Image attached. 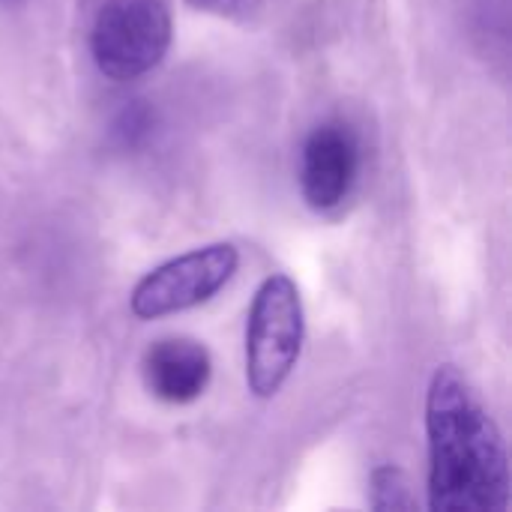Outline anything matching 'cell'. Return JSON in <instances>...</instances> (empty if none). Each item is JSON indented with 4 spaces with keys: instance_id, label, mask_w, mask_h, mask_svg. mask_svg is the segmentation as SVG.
<instances>
[{
    "instance_id": "1",
    "label": "cell",
    "mask_w": 512,
    "mask_h": 512,
    "mask_svg": "<svg viewBox=\"0 0 512 512\" xmlns=\"http://www.w3.org/2000/svg\"><path fill=\"white\" fill-rule=\"evenodd\" d=\"M432 512H507L512 468L504 432L474 384L453 363H441L423 402Z\"/></svg>"
},
{
    "instance_id": "2",
    "label": "cell",
    "mask_w": 512,
    "mask_h": 512,
    "mask_svg": "<svg viewBox=\"0 0 512 512\" xmlns=\"http://www.w3.org/2000/svg\"><path fill=\"white\" fill-rule=\"evenodd\" d=\"M306 342V309L288 273H270L252 297L243 336L246 387L255 399H273L294 375Z\"/></svg>"
},
{
    "instance_id": "3",
    "label": "cell",
    "mask_w": 512,
    "mask_h": 512,
    "mask_svg": "<svg viewBox=\"0 0 512 512\" xmlns=\"http://www.w3.org/2000/svg\"><path fill=\"white\" fill-rule=\"evenodd\" d=\"M174 18L165 0H108L90 27V57L111 81L153 72L171 51Z\"/></svg>"
},
{
    "instance_id": "4",
    "label": "cell",
    "mask_w": 512,
    "mask_h": 512,
    "mask_svg": "<svg viewBox=\"0 0 512 512\" xmlns=\"http://www.w3.org/2000/svg\"><path fill=\"white\" fill-rule=\"evenodd\" d=\"M240 270V249L228 240L204 243L147 270L129 291L138 321H159L210 303Z\"/></svg>"
},
{
    "instance_id": "5",
    "label": "cell",
    "mask_w": 512,
    "mask_h": 512,
    "mask_svg": "<svg viewBox=\"0 0 512 512\" xmlns=\"http://www.w3.org/2000/svg\"><path fill=\"white\" fill-rule=\"evenodd\" d=\"M360 174V141L345 120L318 123L300 147V195L309 210L330 213L345 204Z\"/></svg>"
},
{
    "instance_id": "6",
    "label": "cell",
    "mask_w": 512,
    "mask_h": 512,
    "mask_svg": "<svg viewBox=\"0 0 512 512\" xmlns=\"http://www.w3.org/2000/svg\"><path fill=\"white\" fill-rule=\"evenodd\" d=\"M141 378L153 399L165 405H189L207 393L213 381V357L198 339L168 336L144 351Z\"/></svg>"
},
{
    "instance_id": "7",
    "label": "cell",
    "mask_w": 512,
    "mask_h": 512,
    "mask_svg": "<svg viewBox=\"0 0 512 512\" xmlns=\"http://www.w3.org/2000/svg\"><path fill=\"white\" fill-rule=\"evenodd\" d=\"M369 504L378 512H417L420 501L399 465H378L369 474Z\"/></svg>"
},
{
    "instance_id": "8",
    "label": "cell",
    "mask_w": 512,
    "mask_h": 512,
    "mask_svg": "<svg viewBox=\"0 0 512 512\" xmlns=\"http://www.w3.org/2000/svg\"><path fill=\"white\" fill-rule=\"evenodd\" d=\"M153 123L156 120H153V111L147 108V102H126V108L117 114L111 132L123 147H138L141 141L150 138Z\"/></svg>"
},
{
    "instance_id": "9",
    "label": "cell",
    "mask_w": 512,
    "mask_h": 512,
    "mask_svg": "<svg viewBox=\"0 0 512 512\" xmlns=\"http://www.w3.org/2000/svg\"><path fill=\"white\" fill-rule=\"evenodd\" d=\"M192 9L207 12V15H219V18H231V21H243L249 15H255L261 9L264 0H186Z\"/></svg>"
},
{
    "instance_id": "10",
    "label": "cell",
    "mask_w": 512,
    "mask_h": 512,
    "mask_svg": "<svg viewBox=\"0 0 512 512\" xmlns=\"http://www.w3.org/2000/svg\"><path fill=\"white\" fill-rule=\"evenodd\" d=\"M0 3H12V0H0Z\"/></svg>"
}]
</instances>
